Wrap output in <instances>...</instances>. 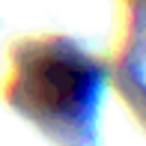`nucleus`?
<instances>
[{"label": "nucleus", "instance_id": "nucleus-1", "mask_svg": "<svg viewBox=\"0 0 146 146\" xmlns=\"http://www.w3.org/2000/svg\"><path fill=\"white\" fill-rule=\"evenodd\" d=\"M96 75L75 54H42L27 72V96L48 113H75L90 104Z\"/></svg>", "mask_w": 146, "mask_h": 146}]
</instances>
